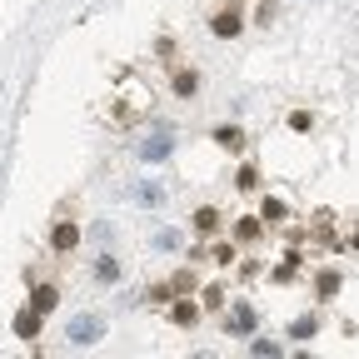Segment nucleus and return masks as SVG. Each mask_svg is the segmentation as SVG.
Wrapping results in <instances>:
<instances>
[{
  "mask_svg": "<svg viewBox=\"0 0 359 359\" xmlns=\"http://www.w3.org/2000/svg\"><path fill=\"white\" fill-rule=\"evenodd\" d=\"M170 85H175V95L185 100V95H195V90H200V75H195V70H175V80H170Z\"/></svg>",
  "mask_w": 359,
  "mask_h": 359,
  "instance_id": "12",
  "label": "nucleus"
},
{
  "mask_svg": "<svg viewBox=\"0 0 359 359\" xmlns=\"http://www.w3.org/2000/svg\"><path fill=\"white\" fill-rule=\"evenodd\" d=\"M95 280H100V285H115V280H120V259H115V255H100V259H95Z\"/></svg>",
  "mask_w": 359,
  "mask_h": 359,
  "instance_id": "10",
  "label": "nucleus"
},
{
  "mask_svg": "<svg viewBox=\"0 0 359 359\" xmlns=\"http://www.w3.org/2000/svg\"><path fill=\"white\" fill-rule=\"evenodd\" d=\"M170 155V140H160V145H145V160H165Z\"/></svg>",
  "mask_w": 359,
  "mask_h": 359,
  "instance_id": "22",
  "label": "nucleus"
},
{
  "mask_svg": "<svg viewBox=\"0 0 359 359\" xmlns=\"http://www.w3.org/2000/svg\"><path fill=\"white\" fill-rule=\"evenodd\" d=\"M285 215H290V210H285V200H264V215H259V219H264V224H280Z\"/></svg>",
  "mask_w": 359,
  "mask_h": 359,
  "instance_id": "15",
  "label": "nucleus"
},
{
  "mask_svg": "<svg viewBox=\"0 0 359 359\" xmlns=\"http://www.w3.org/2000/svg\"><path fill=\"white\" fill-rule=\"evenodd\" d=\"M210 259H215V264H235V250H230V245H219V250H210Z\"/></svg>",
  "mask_w": 359,
  "mask_h": 359,
  "instance_id": "21",
  "label": "nucleus"
},
{
  "mask_svg": "<svg viewBox=\"0 0 359 359\" xmlns=\"http://www.w3.org/2000/svg\"><path fill=\"white\" fill-rule=\"evenodd\" d=\"M210 30H215L219 40H235V35L245 30V11H240V6H219L215 20H210Z\"/></svg>",
  "mask_w": 359,
  "mask_h": 359,
  "instance_id": "2",
  "label": "nucleus"
},
{
  "mask_svg": "<svg viewBox=\"0 0 359 359\" xmlns=\"http://www.w3.org/2000/svg\"><path fill=\"white\" fill-rule=\"evenodd\" d=\"M65 339H70L75 349L100 344V339H105V314H75V320L65 325Z\"/></svg>",
  "mask_w": 359,
  "mask_h": 359,
  "instance_id": "1",
  "label": "nucleus"
},
{
  "mask_svg": "<svg viewBox=\"0 0 359 359\" xmlns=\"http://www.w3.org/2000/svg\"><path fill=\"white\" fill-rule=\"evenodd\" d=\"M314 290H320L325 299H330V294H339V275H334V269H325V275L314 280Z\"/></svg>",
  "mask_w": 359,
  "mask_h": 359,
  "instance_id": "16",
  "label": "nucleus"
},
{
  "mask_svg": "<svg viewBox=\"0 0 359 359\" xmlns=\"http://www.w3.org/2000/svg\"><path fill=\"white\" fill-rule=\"evenodd\" d=\"M250 349H255V354H259V359H269V354H280V344H275V339H255V344H250Z\"/></svg>",
  "mask_w": 359,
  "mask_h": 359,
  "instance_id": "19",
  "label": "nucleus"
},
{
  "mask_svg": "<svg viewBox=\"0 0 359 359\" xmlns=\"http://www.w3.org/2000/svg\"><path fill=\"white\" fill-rule=\"evenodd\" d=\"M135 200H140V205H165V190H160V185H140V190H135Z\"/></svg>",
  "mask_w": 359,
  "mask_h": 359,
  "instance_id": "17",
  "label": "nucleus"
},
{
  "mask_svg": "<svg viewBox=\"0 0 359 359\" xmlns=\"http://www.w3.org/2000/svg\"><path fill=\"white\" fill-rule=\"evenodd\" d=\"M170 290H175V294H195V290H200V280H195V269H180V275L170 280Z\"/></svg>",
  "mask_w": 359,
  "mask_h": 359,
  "instance_id": "14",
  "label": "nucleus"
},
{
  "mask_svg": "<svg viewBox=\"0 0 359 359\" xmlns=\"http://www.w3.org/2000/svg\"><path fill=\"white\" fill-rule=\"evenodd\" d=\"M259 235H264V224H259L255 215H240V219H235V245H255Z\"/></svg>",
  "mask_w": 359,
  "mask_h": 359,
  "instance_id": "7",
  "label": "nucleus"
},
{
  "mask_svg": "<svg viewBox=\"0 0 359 359\" xmlns=\"http://www.w3.org/2000/svg\"><path fill=\"white\" fill-rule=\"evenodd\" d=\"M55 304H60V290H55V285H35V290H30V309L55 314Z\"/></svg>",
  "mask_w": 359,
  "mask_h": 359,
  "instance_id": "5",
  "label": "nucleus"
},
{
  "mask_svg": "<svg viewBox=\"0 0 359 359\" xmlns=\"http://www.w3.org/2000/svg\"><path fill=\"white\" fill-rule=\"evenodd\" d=\"M314 330H320V314H299V320L290 325V339H309Z\"/></svg>",
  "mask_w": 359,
  "mask_h": 359,
  "instance_id": "13",
  "label": "nucleus"
},
{
  "mask_svg": "<svg viewBox=\"0 0 359 359\" xmlns=\"http://www.w3.org/2000/svg\"><path fill=\"white\" fill-rule=\"evenodd\" d=\"M354 250H359V230H354Z\"/></svg>",
  "mask_w": 359,
  "mask_h": 359,
  "instance_id": "25",
  "label": "nucleus"
},
{
  "mask_svg": "<svg viewBox=\"0 0 359 359\" xmlns=\"http://www.w3.org/2000/svg\"><path fill=\"white\" fill-rule=\"evenodd\" d=\"M235 185H240V190H255V185H259V170H255V165H240Z\"/></svg>",
  "mask_w": 359,
  "mask_h": 359,
  "instance_id": "18",
  "label": "nucleus"
},
{
  "mask_svg": "<svg viewBox=\"0 0 359 359\" xmlns=\"http://www.w3.org/2000/svg\"><path fill=\"white\" fill-rule=\"evenodd\" d=\"M224 330H230V334H250L255 330V309L250 304H235L230 314H224Z\"/></svg>",
  "mask_w": 359,
  "mask_h": 359,
  "instance_id": "4",
  "label": "nucleus"
},
{
  "mask_svg": "<svg viewBox=\"0 0 359 359\" xmlns=\"http://www.w3.org/2000/svg\"><path fill=\"white\" fill-rule=\"evenodd\" d=\"M200 304H205V309H219V304H224V294H219V290H215V285H210V290H205V299H200Z\"/></svg>",
  "mask_w": 359,
  "mask_h": 359,
  "instance_id": "23",
  "label": "nucleus"
},
{
  "mask_svg": "<svg viewBox=\"0 0 359 359\" xmlns=\"http://www.w3.org/2000/svg\"><path fill=\"white\" fill-rule=\"evenodd\" d=\"M40 320H45V314L25 304V309L15 314V334H20V339H40Z\"/></svg>",
  "mask_w": 359,
  "mask_h": 359,
  "instance_id": "6",
  "label": "nucleus"
},
{
  "mask_svg": "<svg viewBox=\"0 0 359 359\" xmlns=\"http://www.w3.org/2000/svg\"><path fill=\"white\" fill-rule=\"evenodd\" d=\"M215 230H219V210H210V205H205V210H195V235H200V240H210Z\"/></svg>",
  "mask_w": 359,
  "mask_h": 359,
  "instance_id": "9",
  "label": "nucleus"
},
{
  "mask_svg": "<svg viewBox=\"0 0 359 359\" xmlns=\"http://www.w3.org/2000/svg\"><path fill=\"white\" fill-rule=\"evenodd\" d=\"M215 145L230 150V155H240V150H245V135H240L235 125H219V130H215Z\"/></svg>",
  "mask_w": 359,
  "mask_h": 359,
  "instance_id": "8",
  "label": "nucleus"
},
{
  "mask_svg": "<svg viewBox=\"0 0 359 359\" xmlns=\"http://www.w3.org/2000/svg\"><path fill=\"white\" fill-rule=\"evenodd\" d=\"M155 245H160V250H180V235H175V230H160Z\"/></svg>",
  "mask_w": 359,
  "mask_h": 359,
  "instance_id": "20",
  "label": "nucleus"
},
{
  "mask_svg": "<svg viewBox=\"0 0 359 359\" xmlns=\"http://www.w3.org/2000/svg\"><path fill=\"white\" fill-rule=\"evenodd\" d=\"M80 245V224L75 219H55V230H50V250L55 255H70Z\"/></svg>",
  "mask_w": 359,
  "mask_h": 359,
  "instance_id": "3",
  "label": "nucleus"
},
{
  "mask_svg": "<svg viewBox=\"0 0 359 359\" xmlns=\"http://www.w3.org/2000/svg\"><path fill=\"white\" fill-rule=\"evenodd\" d=\"M150 299H155V304H165V299H175V290H170V285H155V290H150Z\"/></svg>",
  "mask_w": 359,
  "mask_h": 359,
  "instance_id": "24",
  "label": "nucleus"
},
{
  "mask_svg": "<svg viewBox=\"0 0 359 359\" xmlns=\"http://www.w3.org/2000/svg\"><path fill=\"white\" fill-rule=\"evenodd\" d=\"M170 320H175V325H195V320H200V299H180V304L170 309Z\"/></svg>",
  "mask_w": 359,
  "mask_h": 359,
  "instance_id": "11",
  "label": "nucleus"
}]
</instances>
